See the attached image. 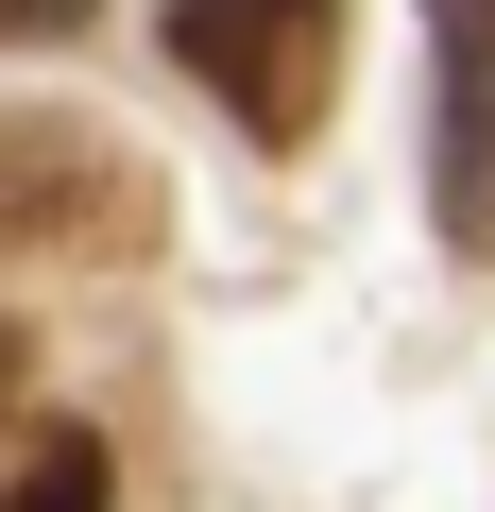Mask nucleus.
<instances>
[{
    "instance_id": "nucleus-1",
    "label": "nucleus",
    "mask_w": 495,
    "mask_h": 512,
    "mask_svg": "<svg viewBox=\"0 0 495 512\" xmlns=\"http://www.w3.org/2000/svg\"><path fill=\"white\" fill-rule=\"evenodd\" d=\"M171 69H205L257 154H291L342 69V0H171Z\"/></svg>"
},
{
    "instance_id": "nucleus-2",
    "label": "nucleus",
    "mask_w": 495,
    "mask_h": 512,
    "mask_svg": "<svg viewBox=\"0 0 495 512\" xmlns=\"http://www.w3.org/2000/svg\"><path fill=\"white\" fill-rule=\"evenodd\" d=\"M0 239H69V256H154V171L18 103V120H0Z\"/></svg>"
},
{
    "instance_id": "nucleus-3",
    "label": "nucleus",
    "mask_w": 495,
    "mask_h": 512,
    "mask_svg": "<svg viewBox=\"0 0 495 512\" xmlns=\"http://www.w3.org/2000/svg\"><path fill=\"white\" fill-rule=\"evenodd\" d=\"M427 86H444V120H427L444 239L495 256V0H427Z\"/></svg>"
},
{
    "instance_id": "nucleus-4",
    "label": "nucleus",
    "mask_w": 495,
    "mask_h": 512,
    "mask_svg": "<svg viewBox=\"0 0 495 512\" xmlns=\"http://www.w3.org/2000/svg\"><path fill=\"white\" fill-rule=\"evenodd\" d=\"M120 495V461H103V427H35V461L0 478V512H103Z\"/></svg>"
},
{
    "instance_id": "nucleus-5",
    "label": "nucleus",
    "mask_w": 495,
    "mask_h": 512,
    "mask_svg": "<svg viewBox=\"0 0 495 512\" xmlns=\"http://www.w3.org/2000/svg\"><path fill=\"white\" fill-rule=\"evenodd\" d=\"M0 35H86V0H0Z\"/></svg>"
},
{
    "instance_id": "nucleus-6",
    "label": "nucleus",
    "mask_w": 495,
    "mask_h": 512,
    "mask_svg": "<svg viewBox=\"0 0 495 512\" xmlns=\"http://www.w3.org/2000/svg\"><path fill=\"white\" fill-rule=\"evenodd\" d=\"M0 393H18V325H0Z\"/></svg>"
}]
</instances>
